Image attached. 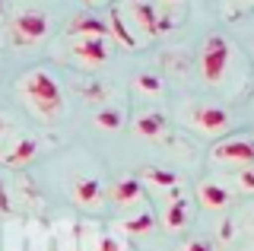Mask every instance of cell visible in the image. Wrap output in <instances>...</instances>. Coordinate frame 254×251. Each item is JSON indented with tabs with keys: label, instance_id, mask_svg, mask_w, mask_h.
<instances>
[{
	"label": "cell",
	"instance_id": "5",
	"mask_svg": "<svg viewBox=\"0 0 254 251\" xmlns=\"http://www.w3.org/2000/svg\"><path fill=\"white\" fill-rule=\"evenodd\" d=\"M206 162L219 172H238L254 166V134H226L213 140Z\"/></svg>",
	"mask_w": 254,
	"mask_h": 251
},
{
	"label": "cell",
	"instance_id": "13",
	"mask_svg": "<svg viewBox=\"0 0 254 251\" xmlns=\"http://www.w3.org/2000/svg\"><path fill=\"white\" fill-rule=\"evenodd\" d=\"M108 200L115 203L121 213H130V210H140L143 203H149L146 200V188H143V182L137 175L118 178V182L111 185V191H108Z\"/></svg>",
	"mask_w": 254,
	"mask_h": 251
},
{
	"label": "cell",
	"instance_id": "25",
	"mask_svg": "<svg viewBox=\"0 0 254 251\" xmlns=\"http://www.w3.org/2000/svg\"><path fill=\"white\" fill-rule=\"evenodd\" d=\"M0 210H10V197H6V182H3V172H0Z\"/></svg>",
	"mask_w": 254,
	"mask_h": 251
},
{
	"label": "cell",
	"instance_id": "14",
	"mask_svg": "<svg viewBox=\"0 0 254 251\" xmlns=\"http://www.w3.org/2000/svg\"><path fill=\"white\" fill-rule=\"evenodd\" d=\"M67 38H111V26L95 10H86L67 26Z\"/></svg>",
	"mask_w": 254,
	"mask_h": 251
},
{
	"label": "cell",
	"instance_id": "28",
	"mask_svg": "<svg viewBox=\"0 0 254 251\" xmlns=\"http://www.w3.org/2000/svg\"><path fill=\"white\" fill-rule=\"evenodd\" d=\"M238 6H242V10H254V0H235Z\"/></svg>",
	"mask_w": 254,
	"mask_h": 251
},
{
	"label": "cell",
	"instance_id": "24",
	"mask_svg": "<svg viewBox=\"0 0 254 251\" xmlns=\"http://www.w3.org/2000/svg\"><path fill=\"white\" fill-rule=\"evenodd\" d=\"M13 134H16V124L10 121V115H6V112H0V153H3L6 140H10Z\"/></svg>",
	"mask_w": 254,
	"mask_h": 251
},
{
	"label": "cell",
	"instance_id": "16",
	"mask_svg": "<svg viewBox=\"0 0 254 251\" xmlns=\"http://www.w3.org/2000/svg\"><path fill=\"white\" fill-rule=\"evenodd\" d=\"M121 229L130 235H149L156 229V213L149 203H143L140 210H130V213H121Z\"/></svg>",
	"mask_w": 254,
	"mask_h": 251
},
{
	"label": "cell",
	"instance_id": "12",
	"mask_svg": "<svg viewBox=\"0 0 254 251\" xmlns=\"http://www.w3.org/2000/svg\"><path fill=\"white\" fill-rule=\"evenodd\" d=\"M38 150H42V143H38V137L26 134V130L16 127V134L6 140L3 153H0V166H10V169H22L29 166L32 159L38 156Z\"/></svg>",
	"mask_w": 254,
	"mask_h": 251
},
{
	"label": "cell",
	"instance_id": "6",
	"mask_svg": "<svg viewBox=\"0 0 254 251\" xmlns=\"http://www.w3.org/2000/svg\"><path fill=\"white\" fill-rule=\"evenodd\" d=\"M51 35V16L38 6H22L10 16V42L19 48H35Z\"/></svg>",
	"mask_w": 254,
	"mask_h": 251
},
{
	"label": "cell",
	"instance_id": "27",
	"mask_svg": "<svg viewBox=\"0 0 254 251\" xmlns=\"http://www.w3.org/2000/svg\"><path fill=\"white\" fill-rule=\"evenodd\" d=\"M79 3H83V6H89V10H95V6H105L108 0H79Z\"/></svg>",
	"mask_w": 254,
	"mask_h": 251
},
{
	"label": "cell",
	"instance_id": "4",
	"mask_svg": "<svg viewBox=\"0 0 254 251\" xmlns=\"http://www.w3.org/2000/svg\"><path fill=\"white\" fill-rule=\"evenodd\" d=\"M181 124L190 130H197L200 137L206 140H219L226 134H232V112H229L226 105H219V102H188L185 108H181Z\"/></svg>",
	"mask_w": 254,
	"mask_h": 251
},
{
	"label": "cell",
	"instance_id": "8",
	"mask_svg": "<svg viewBox=\"0 0 254 251\" xmlns=\"http://www.w3.org/2000/svg\"><path fill=\"white\" fill-rule=\"evenodd\" d=\"M67 54L76 67L99 70L115 54V38H67Z\"/></svg>",
	"mask_w": 254,
	"mask_h": 251
},
{
	"label": "cell",
	"instance_id": "10",
	"mask_svg": "<svg viewBox=\"0 0 254 251\" xmlns=\"http://www.w3.org/2000/svg\"><path fill=\"white\" fill-rule=\"evenodd\" d=\"M130 130L133 137L146 140V143H165L172 137V121L162 108H140L130 118Z\"/></svg>",
	"mask_w": 254,
	"mask_h": 251
},
{
	"label": "cell",
	"instance_id": "23",
	"mask_svg": "<svg viewBox=\"0 0 254 251\" xmlns=\"http://www.w3.org/2000/svg\"><path fill=\"white\" fill-rule=\"evenodd\" d=\"M175 251H216V242L213 239H206V235H194V239H188V242H181Z\"/></svg>",
	"mask_w": 254,
	"mask_h": 251
},
{
	"label": "cell",
	"instance_id": "29",
	"mask_svg": "<svg viewBox=\"0 0 254 251\" xmlns=\"http://www.w3.org/2000/svg\"><path fill=\"white\" fill-rule=\"evenodd\" d=\"M6 19V0H0V22Z\"/></svg>",
	"mask_w": 254,
	"mask_h": 251
},
{
	"label": "cell",
	"instance_id": "1",
	"mask_svg": "<svg viewBox=\"0 0 254 251\" xmlns=\"http://www.w3.org/2000/svg\"><path fill=\"white\" fill-rule=\"evenodd\" d=\"M108 26H111V38L118 45H124L127 51H140L162 35L153 0H115L108 13Z\"/></svg>",
	"mask_w": 254,
	"mask_h": 251
},
{
	"label": "cell",
	"instance_id": "18",
	"mask_svg": "<svg viewBox=\"0 0 254 251\" xmlns=\"http://www.w3.org/2000/svg\"><path fill=\"white\" fill-rule=\"evenodd\" d=\"M133 96H143V99H162L165 96V83H162V76L153 73V70H140L137 76H133Z\"/></svg>",
	"mask_w": 254,
	"mask_h": 251
},
{
	"label": "cell",
	"instance_id": "19",
	"mask_svg": "<svg viewBox=\"0 0 254 251\" xmlns=\"http://www.w3.org/2000/svg\"><path fill=\"white\" fill-rule=\"evenodd\" d=\"M219 175H226V182L232 185L238 197H254V166L238 169V172H219Z\"/></svg>",
	"mask_w": 254,
	"mask_h": 251
},
{
	"label": "cell",
	"instance_id": "2",
	"mask_svg": "<svg viewBox=\"0 0 254 251\" xmlns=\"http://www.w3.org/2000/svg\"><path fill=\"white\" fill-rule=\"evenodd\" d=\"M16 96L26 105V112L42 124H58L64 115V86L48 67H32L16 80Z\"/></svg>",
	"mask_w": 254,
	"mask_h": 251
},
{
	"label": "cell",
	"instance_id": "3",
	"mask_svg": "<svg viewBox=\"0 0 254 251\" xmlns=\"http://www.w3.org/2000/svg\"><path fill=\"white\" fill-rule=\"evenodd\" d=\"M242 58V51L232 45V38L222 32H210L203 38L200 51H197V70H200V80L210 89H222L229 83V76L235 73V64Z\"/></svg>",
	"mask_w": 254,
	"mask_h": 251
},
{
	"label": "cell",
	"instance_id": "17",
	"mask_svg": "<svg viewBox=\"0 0 254 251\" xmlns=\"http://www.w3.org/2000/svg\"><path fill=\"white\" fill-rule=\"evenodd\" d=\"M153 6L159 13V26H162V32H169V29H175V26L185 22L188 0H153Z\"/></svg>",
	"mask_w": 254,
	"mask_h": 251
},
{
	"label": "cell",
	"instance_id": "22",
	"mask_svg": "<svg viewBox=\"0 0 254 251\" xmlns=\"http://www.w3.org/2000/svg\"><path fill=\"white\" fill-rule=\"evenodd\" d=\"M48 251H76V239H73V232H70V229L58 232L51 242H48Z\"/></svg>",
	"mask_w": 254,
	"mask_h": 251
},
{
	"label": "cell",
	"instance_id": "20",
	"mask_svg": "<svg viewBox=\"0 0 254 251\" xmlns=\"http://www.w3.org/2000/svg\"><path fill=\"white\" fill-rule=\"evenodd\" d=\"M92 121H95L99 130H121L124 127V108L105 105V108H99V112L92 115Z\"/></svg>",
	"mask_w": 254,
	"mask_h": 251
},
{
	"label": "cell",
	"instance_id": "26",
	"mask_svg": "<svg viewBox=\"0 0 254 251\" xmlns=\"http://www.w3.org/2000/svg\"><path fill=\"white\" fill-rule=\"evenodd\" d=\"M6 251H22V239H19V235H6Z\"/></svg>",
	"mask_w": 254,
	"mask_h": 251
},
{
	"label": "cell",
	"instance_id": "11",
	"mask_svg": "<svg viewBox=\"0 0 254 251\" xmlns=\"http://www.w3.org/2000/svg\"><path fill=\"white\" fill-rule=\"evenodd\" d=\"M70 200L86 213H102L108 203V191L95 175H76L70 182Z\"/></svg>",
	"mask_w": 254,
	"mask_h": 251
},
{
	"label": "cell",
	"instance_id": "15",
	"mask_svg": "<svg viewBox=\"0 0 254 251\" xmlns=\"http://www.w3.org/2000/svg\"><path fill=\"white\" fill-rule=\"evenodd\" d=\"M140 182L143 188H146V194H156V197H165L169 191H175L178 185H185L175 172H162V169H153V166H146V169H140Z\"/></svg>",
	"mask_w": 254,
	"mask_h": 251
},
{
	"label": "cell",
	"instance_id": "7",
	"mask_svg": "<svg viewBox=\"0 0 254 251\" xmlns=\"http://www.w3.org/2000/svg\"><path fill=\"white\" fill-rule=\"evenodd\" d=\"M194 219V194L188 185H178L165 197H159V223L165 232H185Z\"/></svg>",
	"mask_w": 254,
	"mask_h": 251
},
{
	"label": "cell",
	"instance_id": "21",
	"mask_svg": "<svg viewBox=\"0 0 254 251\" xmlns=\"http://www.w3.org/2000/svg\"><path fill=\"white\" fill-rule=\"evenodd\" d=\"M95 251H127V245L121 242L118 232H99V239H95Z\"/></svg>",
	"mask_w": 254,
	"mask_h": 251
},
{
	"label": "cell",
	"instance_id": "9",
	"mask_svg": "<svg viewBox=\"0 0 254 251\" xmlns=\"http://www.w3.org/2000/svg\"><path fill=\"white\" fill-rule=\"evenodd\" d=\"M194 200H197L200 210H206V213H226V210L238 200V194L232 191V185L226 182V175H206L194 188Z\"/></svg>",
	"mask_w": 254,
	"mask_h": 251
}]
</instances>
